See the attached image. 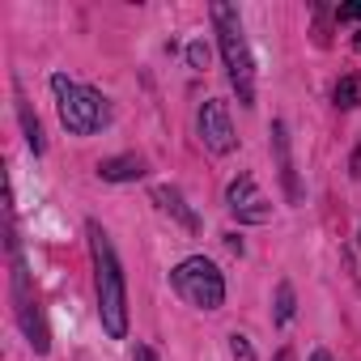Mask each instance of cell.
<instances>
[{"label":"cell","mask_w":361,"mask_h":361,"mask_svg":"<svg viewBox=\"0 0 361 361\" xmlns=\"http://www.w3.org/2000/svg\"><path fill=\"white\" fill-rule=\"evenodd\" d=\"M90 251H94V285H98V319L106 336L123 340L128 331V293H123V272L115 259V247L98 221H90Z\"/></svg>","instance_id":"cell-1"},{"label":"cell","mask_w":361,"mask_h":361,"mask_svg":"<svg viewBox=\"0 0 361 361\" xmlns=\"http://www.w3.org/2000/svg\"><path fill=\"white\" fill-rule=\"evenodd\" d=\"M213 22H217V35H221V56H226L230 81L238 90V102L255 106V64H251V47L243 39V22H238V13L226 5V0L213 5Z\"/></svg>","instance_id":"cell-2"},{"label":"cell","mask_w":361,"mask_h":361,"mask_svg":"<svg viewBox=\"0 0 361 361\" xmlns=\"http://www.w3.org/2000/svg\"><path fill=\"white\" fill-rule=\"evenodd\" d=\"M51 90H56V98H60V119H64V128H68L73 136H90V132H98V128L106 123V102H102L98 90L77 85V81H68L64 73L51 77Z\"/></svg>","instance_id":"cell-3"},{"label":"cell","mask_w":361,"mask_h":361,"mask_svg":"<svg viewBox=\"0 0 361 361\" xmlns=\"http://www.w3.org/2000/svg\"><path fill=\"white\" fill-rule=\"evenodd\" d=\"M170 281H174L178 298L192 302V306H200V310H217V306L226 302V281H221L217 264H209L204 255L183 259V264L170 272Z\"/></svg>","instance_id":"cell-4"},{"label":"cell","mask_w":361,"mask_h":361,"mask_svg":"<svg viewBox=\"0 0 361 361\" xmlns=\"http://www.w3.org/2000/svg\"><path fill=\"white\" fill-rule=\"evenodd\" d=\"M9 251H13V298H18V319H22V327H26V336H30L35 353H47V327L39 323L35 293H30V281H26V264H22L18 243H9Z\"/></svg>","instance_id":"cell-5"},{"label":"cell","mask_w":361,"mask_h":361,"mask_svg":"<svg viewBox=\"0 0 361 361\" xmlns=\"http://www.w3.org/2000/svg\"><path fill=\"white\" fill-rule=\"evenodd\" d=\"M226 200H230V213H234L238 221L264 226V221L272 217V204L264 200V192L255 188V178H251V174H238V178H234L230 192H226Z\"/></svg>","instance_id":"cell-6"},{"label":"cell","mask_w":361,"mask_h":361,"mask_svg":"<svg viewBox=\"0 0 361 361\" xmlns=\"http://www.w3.org/2000/svg\"><path fill=\"white\" fill-rule=\"evenodd\" d=\"M200 136H204V145L213 149V153H230L234 149V128H230V111H226V102H204L200 106Z\"/></svg>","instance_id":"cell-7"},{"label":"cell","mask_w":361,"mask_h":361,"mask_svg":"<svg viewBox=\"0 0 361 361\" xmlns=\"http://www.w3.org/2000/svg\"><path fill=\"white\" fill-rule=\"evenodd\" d=\"M98 174L111 178V183H123V178H140L145 174V161L140 157H111V161L98 166Z\"/></svg>","instance_id":"cell-8"},{"label":"cell","mask_w":361,"mask_h":361,"mask_svg":"<svg viewBox=\"0 0 361 361\" xmlns=\"http://www.w3.org/2000/svg\"><path fill=\"white\" fill-rule=\"evenodd\" d=\"M272 136H276V149H281V174H285V188H289V196L298 200L302 192H298V178H293V161H289V145H285V123H276V128H272Z\"/></svg>","instance_id":"cell-9"},{"label":"cell","mask_w":361,"mask_h":361,"mask_svg":"<svg viewBox=\"0 0 361 361\" xmlns=\"http://www.w3.org/2000/svg\"><path fill=\"white\" fill-rule=\"evenodd\" d=\"M336 106H361V77H340L336 81Z\"/></svg>","instance_id":"cell-10"},{"label":"cell","mask_w":361,"mask_h":361,"mask_svg":"<svg viewBox=\"0 0 361 361\" xmlns=\"http://www.w3.org/2000/svg\"><path fill=\"white\" fill-rule=\"evenodd\" d=\"M153 196H157V200H161V204H166L170 213H178V221H183L188 230H196V217H192V213L183 209V200H178V192H170V188H157Z\"/></svg>","instance_id":"cell-11"},{"label":"cell","mask_w":361,"mask_h":361,"mask_svg":"<svg viewBox=\"0 0 361 361\" xmlns=\"http://www.w3.org/2000/svg\"><path fill=\"white\" fill-rule=\"evenodd\" d=\"M276 319H281V323H289V319H293V289H289V285H281V306H276Z\"/></svg>","instance_id":"cell-12"},{"label":"cell","mask_w":361,"mask_h":361,"mask_svg":"<svg viewBox=\"0 0 361 361\" xmlns=\"http://www.w3.org/2000/svg\"><path fill=\"white\" fill-rule=\"evenodd\" d=\"M188 60H192L196 68H204V64H209V47H204V43H192V47H188Z\"/></svg>","instance_id":"cell-13"},{"label":"cell","mask_w":361,"mask_h":361,"mask_svg":"<svg viewBox=\"0 0 361 361\" xmlns=\"http://www.w3.org/2000/svg\"><path fill=\"white\" fill-rule=\"evenodd\" d=\"M230 348H234V357H238V361H255V353H251V344H247L243 336H234V340H230Z\"/></svg>","instance_id":"cell-14"},{"label":"cell","mask_w":361,"mask_h":361,"mask_svg":"<svg viewBox=\"0 0 361 361\" xmlns=\"http://www.w3.org/2000/svg\"><path fill=\"white\" fill-rule=\"evenodd\" d=\"M340 22H361V5H340Z\"/></svg>","instance_id":"cell-15"},{"label":"cell","mask_w":361,"mask_h":361,"mask_svg":"<svg viewBox=\"0 0 361 361\" xmlns=\"http://www.w3.org/2000/svg\"><path fill=\"white\" fill-rule=\"evenodd\" d=\"M132 361H157V357H153V348H145V344H140V348H136V357H132Z\"/></svg>","instance_id":"cell-16"},{"label":"cell","mask_w":361,"mask_h":361,"mask_svg":"<svg viewBox=\"0 0 361 361\" xmlns=\"http://www.w3.org/2000/svg\"><path fill=\"white\" fill-rule=\"evenodd\" d=\"M310 361H331V357H327V353H323V348H319V353H314V357H310Z\"/></svg>","instance_id":"cell-17"},{"label":"cell","mask_w":361,"mask_h":361,"mask_svg":"<svg viewBox=\"0 0 361 361\" xmlns=\"http://www.w3.org/2000/svg\"><path fill=\"white\" fill-rule=\"evenodd\" d=\"M357 51H361V35H357Z\"/></svg>","instance_id":"cell-18"}]
</instances>
